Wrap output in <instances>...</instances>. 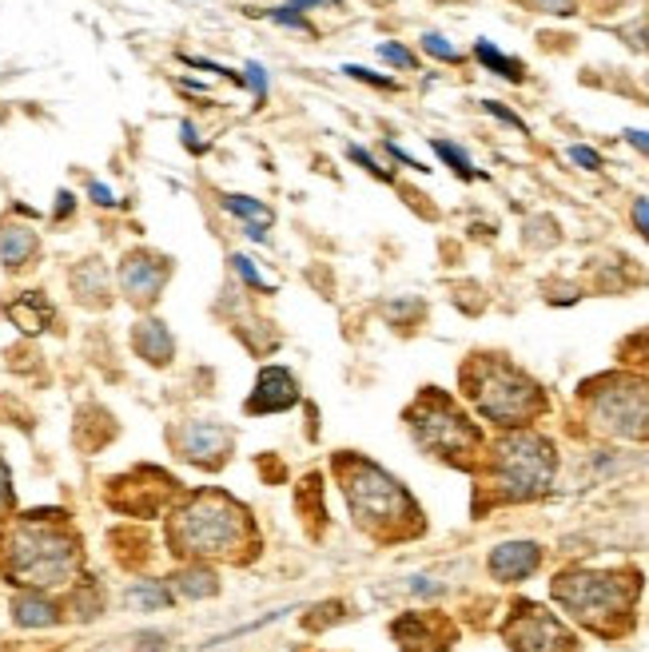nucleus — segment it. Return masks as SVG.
<instances>
[{
  "label": "nucleus",
  "mask_w": 649,
  "mask_h": 652,
  "mask_svg": "<svg viewBox=\"0 0 649 652\" xmlns=\"http://www.w3.org/2000/svg\"><path fill=\"white\" fill-rule=\"evenodd\" d=\"M335 473L343 482V498L351 518L359 521V530H367L371 538L399 541L422 533V513L415 505V498L395 482L391 473L379 470L367 458L343 454L335 458Z\"/></svg>",
  "instance_id": "f257e3e1"
},
{
  "label": "nucleus",
  "mask_w": 649,
  "mask_h": 652,
  "mask_svg": "<svg viewBox=\"0 0 649 652\" xmlns=\"http://www.w3.org/2000/svg\"><path fill=\"white\" fill-rule=\"evenodd\" d=\"M641 593V573L633 569H566L555 576V601L602 636H618L630 629L633 601Z\"/></svg>",
  "instance_id": "f03ea898"
},
{
  "label": "nucleus",
  "mask_w": 649,
  "mask_h": 652,
  "mask_svg": "<svg viewBox=\"0 0 649 652\" xmlns=\"http://www.w3.org/2000/svg\"><path fill=\"white\" fill-rule=\"evenodd\" d=\"M248 538V510L223 490L191 493L172 518L176 553H191V558H239V545Z\"/></svg>",
  "instance_id": "7ed1b4c3"
},
{
  "label": "nucleus",
  "mask_w": 649,
  "mask_h": 652,
  "mask_svg": "<svg viewBox=\"0 0 649 652\" xmlns=\"http://www.w3.org/2000/svg\"><path fill=\"white\" fill-rule=\"evenodd\" d=\"M462 387L470 402L487 422L495 425H526L546 410V394L530 374L495 354H475L462 367Z\"/></svg>",
  "instance_id": "20e7f679"
},
{
  "label": "nucleus",
  "mask_w": 649,
  "mask_h": 652,
  "mask_svg": "<svg viewBox=\"0 0 649 652\" xmlns=\"http://www.w3.org/2000/svg\"><path fill=\"white\" fill-rule=\"evenodd\" d=\"M555 442L542 434H530V430H515V434L498 438L495 454H490V482L507 501L542 498L555 482Z\"/></svg>",
  "instance_id": "39448f33"
},
{
  "label": "nucleus",
  "mask_w": 649,
  "mask_h": 652,
  "mask_svg": "<svg viewBox=\"0 0 649 652\" xmlns=\"http://www.w3.org/2000/svg\"><path fill=\"white\" fill-rule=\"evenodd\" d=\"M407 425L430 458H442L450 465H470L478 458V445H482L478 425L435 387L422 390L419 402L407 410Z\"/></svg>",
  "instance_id": "423d86ee"
},
{
  "label": "nucleus",
  "mask_w": 649,
  "mask_h": 652,
  "mask_svg": "<svg viewBox=\"0 0 649 652\" xmlns=\"http://www.w3.org/2000/svg\"><path fill=\"white\" fill-rule=\"evenodd\" d=\"M9 573L17 585H64L77 573V541L52 525H37L32 518L9 545Z\"/></svg>",
  "instance_id": "0eeeda50"
},
{
  "label": "nucleus",
  "mask_w": 649,
  "mask_h": 652,
  "mask_svg": "<svg viewBox=\"0 0 649 652\" xmlns=\"http://www.w3.org/2000/svg\"><path fill=\"white\" fill-rule=\"evenodd\" d=\"M590 418L598 430L630 442H649V382L633 374H610L586 387Z\"/></svg>",
  "instance_id": "6e6552de"
},
{
  "label": "nucleus",
  "mask_w": 649,
  "mask_h": 652,
  "mask_svg": "<svg viewBox=\"0 0 649 652\" xmlns=\"http://www.w3.org/2000/svg\"><path fill=\"white\" fill-rule=\"evenodd\" d=\"M507 644L515 652H573L578 641L573 633L558 621L555 613H546L542 605H518V613L507 621Z\"/></svg>",
  "instance_id": "1a4fd4ad"
},
{
  "label": "nucleus",
  "mask_w": 649,
  "mask_h": 652,
  "mask_svg": "<svg viewBox=\"0 0 649 652\" xmlns=\"http://www.w3.org/2000/svg\"><path fill=\"white\" fill-rule=\"evenodd\" d=\"M168 279H172V259L143 251V247L140 251H128L124 263H120V291L136 307H152Z\"/></svg>",
  "instance_id": "9d476101"
},
{
  "label": "nucleus",
  "mask_w": 649,
  "mask_h": 652,
  "mask_svg": "<svg viewBox=\"0 0 649 652\" xmlns=\"http://www.w3.org/2000/svg\"><path fill=\"white\" fill-rule=\"evenodd\" d=\"M176 445L196 465H223V458L231 454V430L220 422H188L176 434Z\"/></svg>",
  "instance_id": "9b49d317"
},
{
  "label": "nucleus",
  "mask_w": 649,
  "mask_h": 652,
  "mask_svg": "<svg viewBox=\"0 0 649 652\" xmlns=\"http://www.w3.org/2000/svg\"><path fill=\"white\" fill-rule=\"evenodd\" d=\"M299 402V382L287 367H263L259 382L248 398V414H276V410H291Z\"/></svg>",
  "instance_id": "f8f14e48"
},
{
  "label": "nucleus",
  "mask_w": 649,
  "mask_h": 652,
  "mask_svg": "<svg viewBox=\"0 0 649 652\" xmlns=\"http://www.w3.org/2000/svg\"><path fill=\"white\" fill-rule=\"evenodd\" d=\"M487 565L495 581L518 585V581H526V576L542 565V545H535V541H507V545H498L495 553H490Z\"/></svg>",
  "instance_id": "ddd939ff"
},
{
  "label": "nucleus",
  "mask_w": 649,
  "mask_h": 652,
  "mask_svg": "<svg viewBox=\"0 0 649 652\" xmlns=\"http://www.w3.org/2000/svg\"><path fill=\"white\" fill-rule=\"evenodd\" d=\"M442 629H447V624L435 621V616L411 613V616H399L391 633L402 652H450V633L439 636Z\"/></svg>",
  "instance_id": "4468645a"
},
{
  "label": "nucleus",
  "mask_w": 649,
  "mask_h": 652,
  "mask_svg": "<svg viewBox=\"0 0 649 652\" xmlns=\"http://www.w3.org/2000/svg\"><path fill=\"white\" fill-rule=\"evenodd\" d=\"M132 347L143 362H152V367H168L176 354V339L172 331L163 327L160 319H140L132 327Z\"/></svg>",
  "instance_id": "2eb2a0df"
},
{
  "label": "nucleus",
  "mask_w": 649,
  "mask_h": 652,
  "mask_svg": "<svg viewBox=\"0 0 649 652\" xmlns=\"http://www.w3.org/2000/svg\"><path fill=\"white\" fill-rule=\"evenodd\" d=\"M37 251H40L37 231L24 228V223H12V219H4V223H0V259H4V267H9V271L29 267L32 259H37Z\"/></svg>",
  "instance_id": "dca6fc26"
},
{
  "label": "nucleus",
  "mask_w": 649,
  "mask_h": 652,
  "mask_svg": "<svg viewBox=\"0 0 649 652\" xmlns=\"http://www.w3.org/2000/svg\"><path fill=\"white\" fill-rule=\"evenodd\" d=\"M68 283H72V291L84 307H108V267L100 259H80Z\"/></svg>",
  "instance_id": "f3484780"
},
{
  "label": "nucleus",
  "mask_w": 649,
  "mask_h": 652,
  "mask_svg": "<svg viewBox=\"0 0 649 652\" xmlns=\"http://www.w3.org/2000/svg\"><path fill=\"white\" fill-rule=\"evenodd\" d=\"M9 319L17 322L24 334H40L48 331V322H52V307L40 291H24L17 303H9Z\"/></svg>",
  "instance_id": "a211bd4d"
},
{
  "label": "nucleus",
  "mask_w": 649,
  "mask_h": 652,
  "mask_svg": "<svg viewBox=\"0 0 649 652\" xmlns=\"http://www.w3.org/2000/svg\"><path fill=\"white\" fill-rule=\"evenodd\" d=\"M12 616H17V624H24V629H48V624L60 621L57 605L40 593H20L17 601H12Z\"/></svg>",
  "instance_id": "6ab92c4d"
},
{
  "label": "nucleus",
  "mask_w": 649,
  "mask_h": 652,
  "mask_svg": "<svg viewBox=\"0 0 649 652\" xmlns=\"http://www.w3.org/2000/svg\"><path fill=\"white\" fill-rule=\"evenodd\" d=\"M475 57H478V64H487L490 72H495V77L522 84V60L507 57V52H498V48L490 44V40H478V44H475Z\"/></svg>",
  "instance_id": "aec40b11"
},
{
  "label": "nucleus",
  "mask_w": 649,
  "mask_h": 652,
  "mask_svg": "<svg viewBox=\"0 0 649 652\" xmlns=\"http://www.w3.org/2000/svg\"><path fill=\"white\" fill-rule=\"evenodd\" d=\"M176 581V589H180L183 596H191V601H203V596H211L216 593V573H211L208 565H188V569H180V573L172 576Z\"/></svg>",
  "instance_id": "412c9836"
},
{
  "label": "nucleus",
  "mask_w": 649,
  "mask_h": 652,
  "mask_svg": "<svg viewBox=\"0 0 649 652\" xmlns=\"http://www.w3.org/2000/svg\"><path fill=\"white\" fill-rule=\"evenodd\" d=\"M220 208L228 211V215H236L239 223H276V211L268 208V203H259V199L251 195H223Z\"/></svg>",
  "instance_id": "4be33fe9"
},
{
  "label": "nucleus",
  "mask_w": 649,
  "mask_h": 652,
  "mask_svg": "<svg viewBox=\"0 0 649 652\" xmlns=\"http://www.w3.org/2000/svg\"><path fill=\"white\" fill-rule=\"evenodd\" d=\"M124 601L132 609H140V613H156V609L172 605V593H168L160 581H136V585L124 593Z\"/></svg>",
  "instance_id": "5701e85b"
},
{
  "label": "nucleus",
  "mask_w": 649,
  "mask_h": 652,
  "mask_svg": "<svg viewBox=\"0 0 649 652\" xmlns=\"http://www.w3.org/2000/svg\"><path fill=\"white\" fill-rule=\"evenodd\" d=\"M430 148H435V156H439L442 163H447L455 175H462V180H475L478 171H475V163H470V156L462 152L459 143H450V140H430Z\"/></svg>",
  "instance_id": "b1692460"
},
{
  "label": "nucleus",
  "mask_w": 649,
  "mask_h": 652,
  "mask_svg": "<svg viewBox=\"0 0 649 652\" xmlns=\"http://www.w3.org/2000/svg\"><path fill=\"white\" fill-rule=\"evenodd\" d=\"M231 271H236V279L248 287V291L271 294V283L263 279V274H259V267H256V259H251V255H243V251H239V255H231Z\"/></svg>",
  "instance_id": "393cba45"
},
{
  "label": "nucleus",
  "mask_w": 649,
  "mask_h": 652,
  "mask_svg": "<svg viewBox=\"0 0 649 652\" xmlns=\"http://www.w3.org/2000/svg\"><path fill=\"white\" fill-rule=\"evenodd\" d=\"M268 20L276 29H291V32H303V37H316V24L307 20V12H299L296 4H279V9L268 12Z\"/></svg>",
  "instance_id": "a878e982"
},
{
  "label": "nucleus",
  "mask_w": 649,
  "mask_h": 652,
  "mask_svg": "<svg viewBox=\"0 0 649 652\" xmlns=\"http://www.w3.org/2000/svg\"><path fill=\"white\" fill-rule=\"evenodd\" d=\"M243 88H248V92L256 96V104H259V108L268 104L271 77H268V68L259 64V60H248V64H243Z\"/></svg>",
  "instance_id": "bb28decb"
},
{
  "label": "nucleus",
  "mask_w": 649,
  "mask_h": 652,
  "mask_svg": "<svg viewBox=\"0 0 649 652\" xmlns=\"http://www.w3.org/2000/svg\"><path fill=\"white\" fill-rule=\"evenodd\" d=\"M422 52H427V57H435V60H442V64H459V60H462V52L450 44L442 32H427V37H422Z\"/></svg>",
  "instance_id": "cd10ccee"
},
{
  "label": "nucleus",
  "mask_w": 649,
  "mask_h": 652,
  "mask_svg": "<svg viewBox=\"0 0 649 652\" xmlns=\"http://www.w3.org/2000/svg\"><path fill=\"white\" fill-rule=\"evenodd\" d=\"M375 52H379V57L387 60V64H391V68H407V72H415V68H419V57H415L411 48L391 44V40H382V44L375 48Z\"/></svg>",
  "instance_id": "c85d7f7f"
},
{
  "label": "nucleus",
  "mask_w": 649,
  "mask_h": 652,
  "mask_svg": "<svg viewBox=\"0 0 649 652\" xmlns=\"http://www.w3.org/2000/svg\"><path fill=\"white\" fill-rule=\"evenodd\" d=\"M347 156H351V160L359 163V168H363L367 175H375V180H382V183H391V180H395L391 168H382V163L375 160V156L367 152V148H359V143H351V148H347Z\"/></svg>",
  "instance_id": "c756f323"
},
{
  "label": "nucleus",
  "mask_w": 649,
  "mask_h": 652,
  "mask_svg": "<svg viewBox=\"0 0 649 652\" xmlns=\"http://www.w3.org/2000/svg\"><path fill=\"white\" fill-rule=\"evenodd\" d=\"M343 77L359 80V84L382 88V92H395V88H399V80H391V77H379V72H371V68H363V64H343Z\"/></svg>",
  "instance_id": "7c9ffc66"
},
{
  "label": "nucleus",
  "mask_w": 649,
  "mask_h": 652,
  "mask_svg": "<svg viewBox=\"0 0 649 652\" xmlns=\"http://www.w3.org/2000/svg\"><path fill=\"white\" fill-rule=\"evenodd\" d=\"M180 136H183V148H188L191 156H203V152L211 148L208 140H200V128H196L191 120H183V123H180Z\"/></svg>",
  "instance_id": "2f4dec72"
},
{
  "label": "nucleus",
  "mask_w": 649,
  "mask_h": 652,
  "mask_svg": "<svg viewBox=\"0 0 649 652\" xmlns=\"http://www.w3.org/2000/svg\"><path fill=\"white\" fill-rule=\"evenodd\" d=\"M570 160L578 163V168H586V171H598V168H602V156L593 152V148H586V143H573V148H570Z\"/></svg>",
  "instance_id": "473e14b6"
},
{
  "label": "nucleus",
  "mask_w": 649,
  "mask_h": 652,
  "mask_svg": "<svg viewBox=\"0 0 649 652\" xmlns=\"http://www.w3.org/2000/svg\"><path fill=\"white\" fill-rule=\"evenodd\" d=\"M482 108H487V112L495 116V120H502V123H507V128H515V132H526V123L518 120V116L510 112V108H502V104H498V100H482Z\"/></svg>",
  "instance_id": "72a5a7b5"
},
{
  "label": "nucleus",
  "mask_w": 649,
  "mask_h": 652,
  "mask_svg": "<svg viewBox=\"0 0 649 652\" xmlns=\"http://www.w3.org/2000/svg\"><path fill=\"white\" fill-rule=\"evenodd\" d=\"M9 510H12V478H9L4 458H0V521L9 518Z\"/></svg>",
  "instance_id": "f704fd0d"
},
{
  "label": "nucleus",
  "mask_w": 649,
  "mask_h": 652,
  "mask_svg": "<svg viewBox=\"0 0 649 652\" xmlns=\"http://www.w3.org/2000/svg\"><path fill=\"white\" fill-rule=\"evenodd\" d=\"M382 148H387V156H391L395 163H402V168H415V171H430V168H422V163L415 160L411 152H402L399 143H391V140H387V143H382Z\"/></svg>",
  "instance_id": "c9c22d12"
},
{
  "label": "nucleus",
  "mask_w": 649,
  "mask_h": 652,
  "mask_svg": "<svg viewBox=\"0 0 649 652\" xmlns=\"http://www.w3.org/2000/svg\"><path fill=\"white\" fill-rule=\"evenodd\" d=\"M542 12H555V17H570V12H578V0H535Z\"/></svg>",
  "instance_id": "e433bc0d"
},
{
  "label": "nucleus",
  "mask_w": 649,
  "mask_h": 652,
  "mask_svg": "<svg viewBox=\"0 0 649 652\" xmlns=\"http://www.w3.org/2000/svg\"><path fill=\"white\" fill-rule=\"evenodd\" d=\"M88 195H92V203H100V208H116V195H112V188L108 183H88Z\"/></svg>",
  "instance_id": "4c0bfd02"
},
{
  "label": "nucleus",
  "mask_w": 649,
  "mask_h": 652,
  "mask_svg": "<svg viewBox=\"0 0 649 652\" xmlns=\"http://www.w3.org/2000/svg\"><path fill=\"white\" fill-rule=\"evenodd\" d=\"M633 228L649 239V199H633Z\"/></svg>",
  "instance_id": "58836bf2"
},
{
  "label": "nucleus",
  "mask_w": 649,
  "mask_h": 652,
  "mask_svg": "<svg viewBox=\"0 0 649 652\" xmlns=\"http://www.w3.org/2000/svg\"><path fill=\"white\" fill-rule=\"evenodd\" d=\"M287 4H296L299 12H311V9H343V0H287Z\"/></svg>",
  "instance_id": "ea45409f"
},
{
  "label": "nucleus",
  "mask_w": 649,
  "mask_h": 652,
  "mask_svg": "<svg viewBox=\"0 0 649 652\" xmlns=\"http://www.w3.org/2000/svg\"><path fill=\"white\" fill-rule=\"evenodd\" d=\"M72 211H77V199H72V191H60V195H57V215H52V219H68Z\"/></svg>",
  "instance_id": "a19ab883"
},
{
  "label": "nucleus",
  "mask_w": 649,
  "mask_h": 652,
  "mask_svg": "<svg viewBox=\"0 0 649 652\" xmlns=\"http://www.w3.org/2000/svg\"><path fill=\"white\" fill-rule=\"evenodd\" d=\"M626 140H630L633 148H641V152L649 156V132H641V128H626Z\"/></svg>",
  "instance_id": "79ce46f5"
},
{
  "label": "nucleus",
  "mask_w": 649,
  "mask_h": 652,
  "mask_svg": "<svg viewBox=\"0 0 649 652\" xmlns=\"http://www.w3.org/2000/svg\"><path fill=\"white\" fill-rule=\"evenodd\" d=\"M646 84H649V77H646Z\"/></svg>",
  "instance_id": "37998d69"
}]
</instances>
